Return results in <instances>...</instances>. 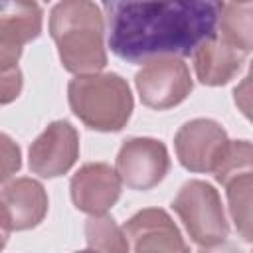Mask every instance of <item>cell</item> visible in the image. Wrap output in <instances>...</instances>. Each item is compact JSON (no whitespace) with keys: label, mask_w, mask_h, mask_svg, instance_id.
<instances>
[{"label":"cell","mask_w":253,"mask_h":253,"mask_svg":"<svg viewBox=\"0 0 253 253\" xmlns=\"http://www.w3.org/2000/svg\"><path fill=\"white\" fill-rule=\"evenodd\" d=\"M111 51L140 63L192 55L217 28L221 0H101Z\"/></svg>","instance_id":"6da1fadb"},{"label":"cell","mask_w":253,"mask_h":253,"mask_svg":"<svg viewBox=\"0 0 253 253\" xmlns=\"http://www.w3.org/2000/svg\"><path fill=\"white\" fill-rule=\"evenodd\" d=\"M49 34L61 65L75 73H97L107 65L105 22L91 0H61L49 12Z\"/></svg>","instance_id":"7a4b0ae2"},{"label":"cell","mask_w":253,"mask_h":253,"mask_svg":"<svg viewBox=\"0 0 253 253\" xmlns=\"http://www.w3.org/2000/svg\"><path fill=\"white\" fill-rule=\"evenodd\" d=\"M69 107L89 128L101 132L121 130L132 113L128 83L117 73H83L69 81Z\"/></svg>","instance_id":"3957f363"},{"label":"cell","mask_w":253,"mask_h":253,"mask_svg":"<svg viewBox=\"0 0 253 253\" xmlns=\"http://www.w3.org/2000/svg\"><path fill=\"white\" fill-rule=\"evenodd\" d=\"M172 208L198 247L211 249L227 239L229 225L219 194L211 184L204 180L186 182L174 198Z\"/></svg>","instance_id":"277c9868"},{"label":"cell","mask_w":253,"mask_h":253,"mask_svg":"<svg viewBox=\"0 0 253 253\" xmlns=\"http://www.w3.org/2000/svg\"><path fill=\"white\" fill-rule=\"evenodd\" d=\"M136 73V89L140 101L156 111L180 105L192 91V77L188 65L176 55H158Z\"/></svg>","instance_id":"5b68a950"},{"label":"cell","mask_w":253,"mask_h":253,"mask_svg":"<svg viewBox=\"0 0 253 253\" xmlns=\"http://www.w3.org/2000/svg\"><path fill=\"white\" fill-rule=\"evenodd\" d=\"M168 168L170 158L166 146L160 140L148 136L125 140L115 162V172L121 184L142 192L158 186L168 174Z\"/></svg>","instance_id":"8992f818"},{"label":"cell","mask_w":253,"mask_h":253,"mask_svg":"<svg viewBox=\"0 0 253 253\" xmlns=\"http://www.w3.org/2000/svg\"><path fill=\"white\" fill-rule=\"evenodd\" d=\"M227 132L210 119L186 123L174 136V148L180 164L190 172H213L227 148Z\"/></svg>","instance_id":"52a82bcc"},{"label":"cell","mask_w":253,"mask_h":253,"mask_svg":"<svg viewBox=\"0 0 253 253\" xmlns=\"http://www.w3.org/2000/svg\"><path fill=\"white\" fill-rule=\"evenodd\" d=\"M79 156V134L67 121H53L30 146V170L42 178L65 174Z\"/></svg>","instance_id":"ba28073f"},{"label":"cell","mask_w":253,"mask_h":253,"mask_svg":"<svg viewBox=\"0 0 253 253\" xmlns=\"http://www.w3.org/2000/svg\"><path fill=\"white\" fill-rule=\"evenodd\" d=\"M128 249L136 253L144 251H188L180 229L174 225L164 210L148 208L134 213L123 225Z\"/></svg>","instance_id":"9c48e42d"},{"label":"cell","mask_w":253,"mask_h":253,"mask_svg":"<svg viewBox=\"0 0 253 253\" xmlns=\"http://www.w3.org/2000/svg\"><path fill=\"white\" fill-rule=\"evenodd\" d=\"M121 196V180L105 162H89L71 178V200L77 210L91 215L105 213Z\"/></svg>","instance_id":"30bf717a"},{"label":"cell","mask_w":253,"mask_h":253,"mask_svg":"<svg viewBox=\"0 0 253 253\" xmlns=\"http://www.w3.org/2000/svg\"><path fill=\"white\" fill-rule=\"evenodd\" d=\"M247 55L249 51L231 43L217 32H213L208 40H204L192 53L198 79L204 85H211V87L231 81L243 67Z\"/></svg>","instance_id":"8fae6325"},{"label":"cell","mask_w":253,"mask_h":253,"mask_svg":"<svg viewBox=\"0 0 253 253\" xmlns=\"http://www.w3.org/2000/svg\"><path fill=\"white\" fill-rule=\"evenodd\" d=\"M0 204L8 215L12 231L36 227L47 213V194L32 178H18L0 190Z\"/></svg>","instance_id":"7c38bea8"},{"label":"cell","mask_w":253,"mask_h":253,"mask_svg":"<svg viewBox=\"0 0 253 253\" xmlns=\"http://www.w3.org/2000/svg\"><path fill=\"white\" fill-rule=\"evenodd\" d=\"M42 8L34 0H0V40L24 45L42 32Z\"/></svg>","instance_id":"4fadbf2b"},{"label":"cell","mask_w":253,"mask_h":253,"mask_svg":"<svg viewBox=\"0 0 253 253\" xmlns=\"http://www.w3.org/2000/svg\"><path fill=\"white\" fill-rule=\"evenodd\" d=\"M251 2L253 0H221L215 28L217 34L245 51H251Z\"/></svg>","instance_id":"5bb4252c"},{"label":"cell","mask_w":253,"mask_h":253,"mask_svg":"<svg viewBox=\"0 0 253 253\" xmlns=\"http://www.w3.org/2000/svg\"><path fill=\"white\" fill-rule=\"evenodd\" d=\"M227 200H229V213L235 221V229L245 241L253 239L251 231V190H253V174L243 172L235 178H231L227 184Z\"/></svg>","instance_id":"9a60e30c"},{"label":"cell","mask_w":253,"mask_h":253,"mask_svg":"<svg viewBox=\"0 0 253 253\" xmlns=\"http://www.w3.org/2000/svg\"><path fill=\"white\" fill-rule=\"evenodd\" d=\"M85 237L89 249L99 251H128L123 229L115 223L113 217L105 213L91 215L85 223Z\"/></svg>","instance_id":"2e32d148"},{"label":"cell","mask_w":253,"mask_h":253,"mask_svg":"<svg viewBox=\"0 0 253 253\" xmlns=\"http://www.w3.org/2000/svg\"><path fill=\"white\" fill-rule=\"evenodd\" d=\"M251 158H253V150L249 140H229L223 156L219 158L213 170L215 180L225 186L231 178L243 172H251Z\"/></svg>","instance_id":"e0dca14e"},{"label":"cell","mask_w":253,"mask_h":253,"mask_svg":"<svg viewBox=\"0 0 253 253\" xmlns=\"http://www.w3.org/2000/svg\"><path fill=\"white\" fill-rule=\"evenodd\" d=\"M22 166L20 146L4 132H0V184L12 178Z\"/></svg>","instance_id":"ac0fdd59"},{"label":"cell","mask_w":253,"mask_h":253,"mask_svg":"<svg viewBox=\"0 0 253 253\" xmlns=\"http://www.w3.org/2000/svg\"><path fill=\"white\" fill-rule=\"evenodd\" d=\"M22 71L20 67L0 71V105H8L18 99L22 91Z\"/></svg>","instance_id":"d6986e66"},{"label":"cell","mask_w":253,"mask_h":253,"mask_svg":"<svg viewBox=\"0 0 253 253\" xmlns=\"http://www.w3.org/2000/svg\"><path fill=\"white\" fill-rule=\"evenodd\" d=\"M10 231H12V227H10L8 215H6V211H4V208H2V204H0V249L6 245Z\"/></svg>","instance_id":"ffe728a7"},{"label":"cell","mask_w":253,"mask_h":253,"mask_svg":"<svg viewBox=\"0 0 253 253\" xmlns=\"http://www.w3.org/2000/svg\"><path fill=\"white\" fill-rule=\"evenodd\" d=\"M237 2H243V0H237Z\"/></svg>","instance_id":"44dd1931"}]
</instances>
